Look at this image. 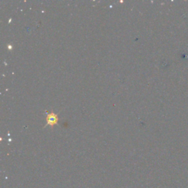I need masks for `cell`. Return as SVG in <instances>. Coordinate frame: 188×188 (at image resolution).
Wrapping results in <instances>:
<instances>
[{
	"label": "cell",
	"mask_w": 188,
	"mask_h": 188,
	"mask_svg": "<svg viewBox=\"0 0 188 188\" xmlns=\"http://www.w3.org/2000/svg\"><path fill=\"white\" fill-rule=\"evenodd\" d=\"M57 116L56 114H55L54 112L50 113L48 115L46 118V121H47V125H50V126H54L57 123Z\"/></svg>",
	"instance_id": "6da1fadb"
}]
</instances>
